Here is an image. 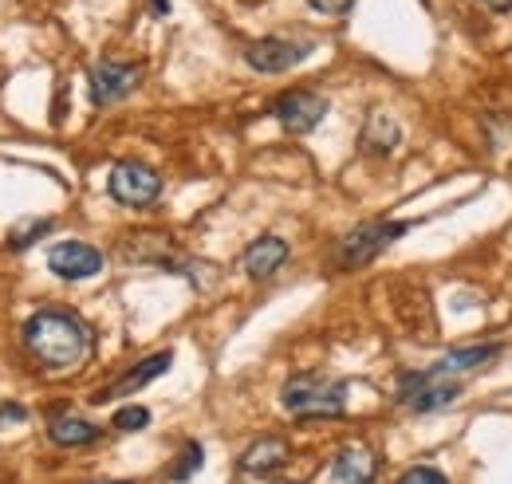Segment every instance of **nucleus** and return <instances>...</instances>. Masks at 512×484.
<instances>
[{
	"mask_svg": "<svg viewBox=\"0 0 512 484\" xmlns=\"http://www.w3.org/2000/svg\"><path fill=\"white\" fill-rule=\"evenodd\" d=\"M24 343L44 366H75L91 351V331L64 307H44L24 319Z\"/></svg>",
	"mask_w": 512,
	"mask_h": 484,
	"instance_id": "f257e3e1",
	"label": "nucleus"
},
{
	"mask_svg": "<svg viewBox=\"0 0 512 484\" xmlns=\"http://www.w3.org/2000/svg\"><path fill=\"white\" fill-rule=\"evenodd\" d=\"M280 406L296 418H339L347 410V382L323 370L292 374L280 390Z\"/></svg>",
	"mask_w": 512,
	"mask_h": 484,
	"instance_id": "f03ea898",
	"label": "nucleus"
},
{
	"mask_svg": "<svg viewBox=\"0 0 512 484\" xmlns=\"http://www.w3.org/2000/svg\"><path fill=\"white\" fill-rule=\"evenodd\" d=\"M410 233V221H371V225H359V229H351L339 248H335V256L343 260V268H363V264H371L379 252H386L394 241H402Z\"/></svg>",
	"mask_w": 512,
	"mask_h": 484,
	"instance_id": "7ed1b4c3",
	"label": "nucleus"
},
{
	"mask_svg": "<svg viewBox=\"0 0 512 484\" xmlns=\"http://www.w3.org/2000/svg\"><path fill=\"white\" fill-rule=\"evenodd\" d=\"M107 189H111V197H115L119 205H127V209H146V205L158 201L162 178H158V170H150V166H142V162H119V166L111 170V178H107Z\"/></svg>",
	"mask_w": 512,
	"mask_h": 484,
	"instance_id": "20e7f679",
	"label": "nucleus"
},
{
	"mask_svg": "<svg viewBox=\"0 0 512 484\" xmlns=\"http://www.w3.org/2000/svg\"><path fill=\"white\" fill-rule=\"evenodd\" d=\"M457 394H461L457 382H449V378H430L426 370H410V374L398 378V402H402L406 410H414V414L442 410Z\"/></svg>",
	"mask_w": 512,
	"mask_h": 484,
	"instance_id": "39448f33",
	"label": "nucleus"
},
{
	"mask_svg": "<svg viewBox=\"0 0 512 484\" xmlns=\"http://www.w3.org/2000/svg\"><path fill=\"white\" fill-rule=\"evenodd\" d=\"M312 48H316V44H308V40L264 36V40H256V44L245 48V63H249L253 71H260V75H280V71H288V67L308 60Z\"/></svg>",
	"mask_w": 512,
	"mask_h": 484,
	"instance_id": "423d86ee",
	"label": "nucleus"
},
{
	"mask_svg": "<svg viewBox=\"0 0 512 484\" xmlns=\"http://www.w3.org/2000/svg\"><path fill=\"white\" fill-rule=\"evenodd\" d=\"M272 115L288 134H308L327 119V99L316 91H284L272 99Z\"/></svg>",
	"mask_w": 512,
	"mask_h": 484,
	"instance_id": "0eeeda50",
	"label": "nucleus"
},
{
	"mask_svg": "<svg viewBox=\"0 0 512 484\" xmlns=\"http://www.w3.org/2000/svg\"><path fill=\"white\" fill-rule=\"evenodd\" d=\"M138 67L134 63H123V60H103L91 67V75H87V83H91V103L95 107H111V103H119V99H127L130 91L138 87Z\"/></svg>",
	"mask_w": 512,
	"mask_h": 484,
	"instance_id": "6e6552de",
	"label": "nucleus"
},
{
	"mask_svg": "<svg viewBox=\"0 0 512 484\" xmlns=\"http://www.w3.org/2000/svg\"><path fill=\"white\" fill-rule=\"evenodd\" d=\"M103 252L95 244H83V241H64V244H52L48 252V268L60 276V280H91L103 272Z\"/></svg>",
	"mask_w": 512,
	"mask_h": 484,
	"instance_id": "1a4fd4ad",
	"label": "nucleus"
},
{
	"mask_svg": "<svg viewBox=\"0 0 512 484\" xmlns=\"http://www.w3.org/2000/svg\"><path fill=\"white\" fill-rule=\"evenodd\" d=\"M174 363V355L170 351H158V355H146L142 363H134L127 374H119L111 386H103L99 394H95V402H111V398H127L134 390H142V386H150L154 378H162L166 370Z\"/></svg>",
	"mask_w": 512,
	"mask_h": 484,
	"instance_id": "9d476101",
	"label": "nucleus"
},
{
	"mask_svg": "<svg viewBox=\"0 0 512 484\" xmlns=\"http://www.w3.org/2000/svg\"><path fill=\"white\" fill-rule=\"evenodd\" d=\"M379 477V453L371 445H343L331 461L335 484H375Z\"/></svg>",
	"mask_w": 512,
	"mask_h": 484,
	"instance_id": "9b49d317",
	"label": "nucleus"
},
{
	"mask_svg": "<svg viewBox=\"0 0 512 484\" xmlns=\"http://www.w3.org/2000/svg\"><path fill=\"white\" fill-rule=\"evenodd\" d=\"M284 264H288V241H280V237H272V233L256 237V241L241 252V268H245L249 280H268V276H276Z\"/></svg>",
	"mask_w": 512,
	"mask_h": 484,
	"instance_id": "f8f14e48",
	"label": "nucleus"
},
{
	"mask_svg": "<svg viewBox=\"0 0 512 484\" xmlns=\"http://www.w3.org/2000/svg\"><path fill=\"white\" fill-rule=\"evenodd\" d=\"M497 355H501V343H477V347H457V351H449L446 359H438V363L430 366L426 374H430V378H457V374H473V370H481V366L493 363Z\"/></svg>",
	"mask_w": 512,
	"mask_h": 484,
	"instance_id": "ddd939ff",
	"label": "nucleus"
},
{
	"mask_svg": "<svg viewBox=\"0 0 512 484\" xmlns=\"http://www.w3.org/2000/svg\"><path fill=\"white\" fill-rule=\"evenodd\" d=\"M284 461H288V441L284 437H256L253 445L245 449V457H241V469L253 473V477H268Z\"/></svg>",
	"mask_w": 512,
	"mask_h": 484,
	"instance_id": "4468645a",
	"label": "nucleus"
},
{
	"mask_svg": "<svg viewBox=\"0 0 512 484\" xmlns=\"http://www.w3.org/2000/svg\"><path fill=\"white\" fill-rule=\"evenodd\" d=\"M48 437H52L56 445H64V449H75V445H91V441H99V425H91L87 418L67 414V418H56V422L48 425Z\"/></svg>",
	"mask_w": 512,
	"mask_h": 484,
	"instance_id": "2eb2a0df",
	"label": "nucleus"
},
{
	"mask_svg": "<svg viewBox=\"0 0 512 484\" xmlns=\"http://www.w3.org/2000/svg\"><path fill=\"white\" fill-rule=\"evenodd\" d=\"M398 138H402L398 122L386 119V115H375V119L367 122V130H363V146H367L371 154H390V150L398 146Z\"/></svg>",
	"mask_w": 512,
	"mask_h": 484,
	"instance_id": "dca6fc26",
	"label": "nucleus"
},
{
	"mask_svg": "<svg viewBox=\"0 0 512 484\" xmlns=\"http://www.w3.org/2000/svg\"><path fill=\"white\" fill-rule=\"evenodd\" d=\"M201 465H205V453H201V445H197V441H190V445H186V453L178 457V465L170 469V481H174V484L190 481Z\"/></svg>",
	"mask_w": 512,
	"mask_h": 484,
	"instance_id": "f3484780",
	"label": "nucleus"
},
{
	"mask_svg": "<svg viewBox=\"0 0 512 484\" xmlns=\"http://www.w3.org/2000/svg\"><path fill=\"white\" fill-rule=\"evenodd\" d=\"M150 425V410L146 406H123L119 414H115V429L119 433H138V429H146Z\"/></svg>",
	"mask_w": 512,
	"mask_h": 484,
	"instance_id": "a211bd4d",
	"label": "nucleus"
},
{
	"mask_svg": "<svg viewBox=\"0 0 512 484\" xmlns=\"http://www.w3.org/2000/svg\"><path fill=\"white\" fill-rule=\"evenodd\" d=\"M48 229H52V221H32V225H24V229H16V233L8 237V248H16V252H20V248H28L32 241H40Z\"/></svg>",
	"mask_w": 512,
	"mask_h": 484,
	"instance_id": "6ab92c4d",
	"label": "nucleus"
},
{
	"mask_svg": "<svg viewBox=\"0 0 512 484\" xmlns=\"http://www.w3.org/2000/svg\"><path fill=\"white\" fill-rule=\"evenodd\" d=\"M398 484H449L446 473H438L434 465H414V469H406Z\"/></svg>",
	"mask_w": 512,
	"mask_h": 484,
	"instance_id": "aec40b11",
	"label": "nucleus"
},
{
	"mask_svg": "<svg viewBox=\"0 0 512 484\" xmlns=\"http://www.w3.org/2000/svg\"><path fill=\"white\" fill-rule=\"evenodd\" d=\"M308 4H312L316 12H323V16H343L355 0H308Z\"/></svg>",
	"mask_w": 512,
	"mask_h": 484,
	"instance_id": "412c9836",
	"label": "nucleus"
},
{
	"mask_svg": "<svg viewBox=\"0 0 512 484\" xmlns=\"http://www.w3.org/2000/svg\"><path fill=\"white\" fill-rule=\"evenodd\" d=\"M24 418H28V410H24V406H4V410H0V425H16V422H24Z\"/></svg>",
	"mask_w": 512,
	"mask_h": 484,
	"instance_id": "4be33fe9",
	"label": "nucleus"
},
{
	"mask_svg": "<svg viewBox=\"0 0 512 484\" xmlns=\"http://www.w3.org/2000/svg\"><path fill=\"white\" fill-rule=\"evenodd\" d=\"M154 4V16H166L170 12V0H150Z\"/></svg>",
	"mask_w": 512,
	"mask_h": 484,
	"instance_id": "5701e85b",
	"label": "nucleus"
},
{
	"mask_svg": "<svg viewBox=\"0 0 512 484\" xmlns=\"http://www.w3.org/2000/svg\"><path fill=\"white\" fill-rule=\"evenodd\" d=\"M489 4H493L497 12H505V8H512V0H489Z\"/></svg>",
	"mask_w": 512,
	"mask_h": 484,
	"instance_id": "b1692460",
	"label": "nucleus"
},
{
	"mask_svg": "<svg viewBox=\"0 0 512 484\" xmlns=\"http://www.w3.org/2000/svg\"><path fill=\"white\" fill-rule=\"evenodd\" d=\"M99 484H123V481H99Z\"/></svg>",
	"mask_w": 512,
	"mask_h": 484,
	"instance_id": "393cba45",
	"label": "nucleus"
}]
</instances>
